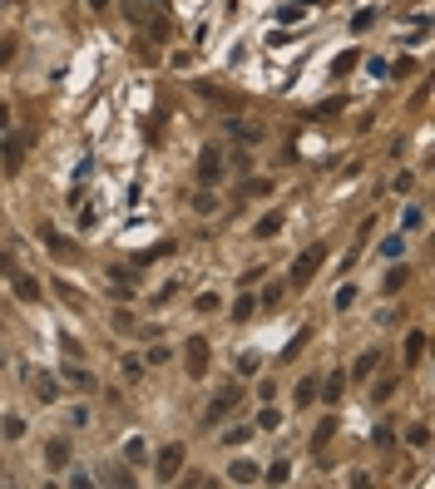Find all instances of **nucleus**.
Returning <instances> with one entry per match:
<instances>
[{"mask_svg": "<svg viewBox=\"0 0 435 489\" xmlns=\"http://www.w3.org/2000/svg\"><path fill=\"white\" fill-rule=\"evenodd\" d=\"M40 242H45L54 257H60V262H75V257H79V242H70L60 228H49V223H40Z\"/></svg>", "mask_w": 435, "mask_h": 489, "instance_id": "nucleus-7", "label": "nucleus"}, {"mask_svg": "<svg viewBox=\"0 0 435 489\" xmlns=\"http://www.w3.org/2000/svg\"><path fill=\"white\" fill-rule=\"evenodd\" d=\"M60 380H65V386H75V391H84V396H89V391H99V380H94V375H89L75 356H70V366L60 371Z\"/></svg>", "mask_w": 435, "mask_h": 489, "instance_id": "nucleus-10", "label": "nucleus"}, {"mask_svg": "<svg viewBox=\"0 0 435 489\" xmlns=\"http://www.w3.org/2000/svg\"><path fill=\"white\" fill-rule=\"evenodd\" d=\"M292 401H297V405H312V401H316V380H312V375L297 386V396H292Z\"/></svg>", "mask_w": 435, "mask_h": 489, "instance_id": "nucleus-31", "label": "nucleus"}, {"mask_svg": "<svg viewBox=\"0 0 435 489\" xmlns=\"http://www.w3.org/2000/svg\"><path fill=\"white\" fill-rule=\"evenodd\" d=\"M257 371H262V361H257L252 351H247V356H238V375H243V380H252Z\"/></svg>", "mask_w": 435, "mask_h": 489, "instance_id": "nucleus-29", "label": "nucleus"}, {"mask_svg": "<svg viewBox=\"0 0 435 489\" xmlns=\"http://www.w3.org/2000/svg\"><path fill=\"white\" fill-rule=\"evenodd\" d=\"M252 435H257L252 425H233V430H223V445H247Z\"/></svg>", "mask_w": 435, "mask_h": 489, "instance_id": "nucleus-25", "label": "nucleus"}, {"mask_svg": "<svg viewBox=\"0 0 435 489\" xmlns=\"http://www.w3.org/2000/svg\"><path fill=\"white\" fill-rule=\"evenodd\" d=\"M10 60H15V40L6 35V40H0V65H10Z\"/></svg>", "mask_w": 435, "mask_h": 489, "instance_id": "nucleus-42", "label": "nucleus"}, {"mask_svg": "<svg viewBox=\"0 0 435 489\" xmlns=\"http://www.w3.org/2000/svg\"><path fill=\"white\" fill-rule=\"evenodd\" d=\"M425 346H430V336L425 332H411L406 336V366H420L425 361Z\"/></svg>", "mask_w": 435, "mask_h": 489, "instance_id": "nucleus-15", "label": "nucleus"}, {"mask_svg": "<svg viewBox=\"0 0 435 489\" xmlns=\"http://www.w3.org/2000/svg\"><path fill=\"white\" fill-rule=\"evenodd\" d=\"M277 297H282V287H267V292L257 297V306H277Z\"/></svg>", "mask_w": 435, "mask_h": 489, "instance_id": "nucleus-45", "label": "nucleus"}, {"mask_svg": "<svg viewBox=\"0 0 435 489\" xmlns=\"http://www.w3.org/2000/svg\"><path fill=\"white\" fill-rule=\"evenodd\" d=\"M396 396V375H386V380H376V391H371V401H391Z\"/></svg>", "mask_w": 435, "mask_h": 489, "instance_id": "nucleus-32", "label": "nucleus"}, {"mask_svg": "<svg viewBox=\"0 0 435 489\" xmlns=\"http://www.w3.org/2000/svg\"><path fill=\"white\" fill-rule=\"evenodd\" d=\"M351 302H356V287H351V282H346V287H337V311H346Z\"/></svg>", "mask_w": 435, "mask_h": 489, "instance_id": "nucleus-38", "label": "nucleus"}, {"mask_svg": "<svg viewBox=\"0 0 435 489\" xmlns=\"http://www.w3.org/2000/svg\"><path fill=\"white\" fill-rule=\"evenodd\" d=\"M109 326H114V332H124V336H134V332H139V321H134L129 311H109Z\"/></svg>", "mask_w": 435, "mask_h": 489, "instance_id": "nucleus-22", "label": "nucleus"}, {"mask_svg": "<svg viewBox=\"0 0 435 489\" xmlns=\"http://www.w3.org/2000/svg\"><path fill=\"white\" fill-rule=\"evenodd\" d=\"M25 380H30V396L40 401V405H54L65 391H60V375L54 371H25Z\"/></svg>", "mask_w": 435, "mask_h": 489, "instance_id": "nucleus-4", "label": "nucleus"}, {"mask_svg": "<svg viewBox=\"0 0 435 489\" xmlns=\"http://www.w3.org/2000/svg\"><path fill=\"white\" fill-rule=\"evenodd\" d=\"M193 208H198V212H218V198L203 188V193H193Z\"/></svg>", "mask_w": 435, "mask_h": 489, "instance_id": "nucleus-34", "label": "nucleus"}, {"mask_svg": "<svg viewBox=\"0 0 435 489\" xmlns=\"http://www.w3.org/2000/svg\"><path fill=\"white\" fill-rule=\"evenodd\" d=\"M406 445H411V450H425V445H430V425H411V430H406Z\"/></svg>", "mask_w": 435, "mask_h": 489, "instance_id": "nucleus-26", "label": "nucleus"}, {"mask_svg": "<svg viewBox=\"0 0 435 489\" xmlns=\"http://www.w3.org/2000/svg\"><path fill=\"white\" fill-rule=\"evenodd\" d=\"M420 223H425V212H420V208H406V212H401V228H406V233H415Z\"/></svg>", "mask_w": 435, "mask_h": 489, "instance_id": "nucleus-33", "label": "nucleus"}, {"mask_svg": "<svg viewBox=\"0 0 435 489\" xmlns=\"http://www.w3.org/2000/svg\"><path fill=\"white\" fill-rule=\"evenodd\" d=\"M411 183H415L411 173H396V183H391V193H411Z\"/></svg>", "mask_w": 435, "mask_h": 489, "instance_id": "nucleus-48", "label": "nucleus"}, {"mask_svg": "<svg viewBox=\"0 0 435 489\" xmlns=\"http://www.w3.org/2000/svg\"><path fill=\"white\" fill-rule=\"evenodd\" d=\"M228 129H233L238 139H247V143H257V139H262V124H247V119H228Z\"/></svg>", "mask_w": 435, "mask_h": 489, "instance_id": "nucleus-20", "label": "nucleus"}, {"mask_svg": "<svg viewBox=\"0 0 435 489\" xmlns=\"http://www.w3.org/2000/svg\"><path fill=\"white\" fill-rule=\"evenodd\" d=\"M218 306H223V302H218V292H203L198 297V311H218Z\"/></svg>", "mask_w": 435, "mask_h": 489, "instance_id": "nucleus-43", "label": "nucleus"}, {"mask_svg": "<svg viewBox=\"0 0 435 489\" xmlns=\"http://www.w3.org/2000/svg\"><path fill=\"white\" fill-rule=\"evenodd\" d=\"M282 223H287V212H282V208H272V212H262V217H257L252 238H277V233H282Z\"/></svg>", "mask_w": 435, "mask_h": 489, "instance_id": "nucleus-13", "label": "nucleus"}, {"mask_svg": "<svg viewBox=\"0 0 435 489\" xmlns=\"http://www.w3.org/2000/svg\"><path fill=\"white\" fill-rule=\"evenodd\" d=\"M272 425H277V410H272V405H267V410L257 415V430H272Z\"/></svg>", "mask_w": 435, "mask_h": 489, "instance_id": "nucleus-46", "label": "nucleus"}, {"mask_svg": "<svg viewBox=\"0 0 435 489\" xmlns=\"http://www.w3.org/2000/svg\"><path fill=\"white\" fill-rule=\"evenodd\" d=\"M169 361H174L169 346H148V356H144V366H169Z\"/></svg>", "mask_w": 435, "mask_h": 489, "instance_id": "nucleus-30", "label": "nucleus"}, {"mask_svg": "<svg viewBox=\"0 0 435 489\" xmlns=\"http://www.w3.org/2000/svg\"><path fill=\"white\" fill-rule=\"evenodd\" d=\"M302 341H307V332H297V336H292V341H287V351H282V361H292V356H297V351H302Z\"/></svg>", "mask_w": 435, "mask_h": 489, "instance_id": "nucleus-44", "label": "nucleus"}, {"mask_svg": "<svg viewBox=\"0 0 435 489\" xmlns=\"http://www.w3.org/2000/svg\"><path fill=\"white\" fill-rule=\"evenodd\" d=\"M346 396V371H332V375H326V391H321V401L326 405H337Z\"/></svg>", "mask_w": 435, "mask_h": 489, "instance_id": "nucleus-16", "label": "nucleus"}, {"mask_svg": "<svg viewBox=\"0 0 435 489\" xmlns=\"http://www.w3.org/2000/svg\"><path fill=\"white\" fill-rule=\"evenodd\" d=\"M183 460H188V445L183 440H169L158 450V460H153V469H158V479H178V469H183Z\"/></svg>", "mask_w": 435, "mask_h": 489, "instance_id": "nucleus-5", "label": "nucleus"}, {"mask_svg": "<svg viewBox=\"0 0 435 489\" xmlns=\"http://www.w3.org/2000/svg\"><path fill=\"white\" fill-rule=\"evenodd\" d=\"M228 316H233V321H247V316H257V297H247V292H243V297L228 306Z\"/></svg>", "mask_w": 435, "mask_h": 489, "instance_id": "nucleus-18", "label": "nucleus"}, {"mask_svg": "<svg viewBox=\"0 0 435 489\" xmlns=\"http://www.w3.org/2000/svg\"><path fill=\"white\" fill-rule=\"evenodd\" d=\"M124 460H129V465H144V460H148V450H144V440H139V435L124 445Z\"/></svg>", "mask_w": 435, "mask_h": 489, "instance_id": "nucleus-28", "label": "nucleus"}, {"mask_svg": "<svg viewBox=\"0 0 435 489\" xmlns=\"http://www.w3.org/2000/svg\"><path fill=\"white\" fill-rule=\"evenodd\" d=\"M332 435H337V420H321V430L312 435V450L321 455V445H326V440H332Z\"/></svg>", "mask_w": 435, "mask_h": 489, "instance_id": "nucleus-27", "label": "nucleus"}, {"mask_svg": "<svg viewBox=\"0 0 435 489\" xmlns=\"http://www.w3.org/2000/svg\"><path fill=\"white\" fill-rule=\"evenodd\" d=\"M297 6H307V10H312V6H332V0H297Z\"/></svg>", "mask_w": 435, "mask_h": 489, "instance_id": "nucleus-50", "label": "nucleus"}, {"mask_svg": "<svg viewBox=\"0 0 435 489\" xmlns=\"http://www.w3.org/2000/svg\"><path fill=\"white\" fill-rule=\"evenodd\" d=\"M70 455H75L70 435H49L45 440V469H70Z\"/></svg>", "mask_w": 435, "mask_h": 489, "instance_id": "nucleus-8", "label": "nucleus"}, {"mask_svg": "<svg viewBox=\"0 0 435 489\" xmlns=\"http://www.w3.org/2000/svg\"><path fill=\"white\" fill-rule=\"evenodd\" d=\"M0 435H6V440H25V420L20 415H6V420H0Z\"/></svg>", "mask_w": 435, "mask_h": 489, "instance_id": "nucleus-23", "label": "nucleus"}, {"mask_svg": "<svg viewBox=\"0 0 435 489\" xmlns=\"http://www.w3.org/2000/svg\"><path fill=\"white\" fill-rule=\"evenodd\" d=\"M381 361H386V356H381V351H361V356L351 361L346 380H356V386H361V380H371V375H376V366H381Z\"/></svg>", "mask_w": 435, "mask_h": 489, "instance_id": "nucleus-12", "label": "nucleus"}, {"mask_svg": "<svg viewBox=\"0 0 435 489\" xmlns=\"http://www.w3.org/2000/svg\"><path fill=\"white\" fill-rule=\"evenodd\" d=\"M262 479H267V484H287V479H292V465H287V460H272V465L262 469Z\"/></svg>", "mask_w": 435, "mask_h": 489, "instance_id": "nucleus-19", "label": "nucleus"}, {"mask_svg": "<svg viewBox=\"0 0 435 489\" xmlns=\"http://www.w3.org/2000/svg\"><path fill=\"white\" fill-rule=\"evenodd\" d=\"M406 277H411V272H406V267H396V272H386V292H401V287H406Z\"/></svg>", "mask_w": 435, "mask_h": 489, "instance_id": "nucleus-35", "label": "nucleus"}, {"mask_svg": "<svg viewBox=\"0 0 435 489\" xmlns=\"http://www.w3.org/2000/svg\"><path fill=\"white\" fill-rule=\"evenodd\" d=\"M89 6H94V10H109V0H89Z\"/></svg>", "mask_w": 435, "mask_h": 489, "instance_id": "nucleus-51", "label": "nucleus"}, {"mask_svg": "<svg viewBox=\"0 0 435 489\" xmlns=\"http://www.w3.org/2000/svg\"><path fill=\"white\" fill-rule=\"evenodd\" d=\"M376 445H381V450H391V445H396V435H391V425H376Z\"/></svg>", "mask_w": 435, "mask_h": 489, "instance_id": "nucleus-39", "label": "nucleus"}, {"mask_svg": "<svg viewBox=\"0 0 435 489\" xmlns=\"http://www.w3.org/2000/svg\"><path fill=\"white\" fill-rule=\"evenodd\" d=\"M20 158H25V143H20V139H6V143H0V163H6V173H20Z\"/></svg>", "mask_w": 435, "mask_h": 489, "instance_id": "nucleus-14", "label": "nucleus"}, {"mask_svg": "<svg viewBox=\"0 0 435 489\" xmlns=\"http://www.w3.org/2000/svg\"><path fill=\"white\" fill-rule=\"evenodd\" d=\"M238 401H243V386H223V391H218V396L208 401V410H203V425L213 430L223 415H233V410H238Z\"/></svg>", "mask_w": 435, "mask_h": 489, "instance_id": "nucleus-3", "label": "nucleus"}, {"mask_svg": "<svg viewBox=\"0 0 435 489\" xmlns=\"http://www.w3.org/2000/svg\"><path fill=\"white\" fill-rule=\"evenodd\" d=\"M326 262V242H312V247H302L297 252V262H292V287H307L312 277H316V267Z\"/></svg>", "mask_w": 435, "mask_h": 489, "instance_id": "nucleus-1", "label": "nucleus"}, {"mask_svg": "<svg viewBox=\"0 0 435 489\" xmlns=\"http://www.w3.org/2000/svg\"><path fill=\"white\" fill-rule=\"evenodd\" d=\"M302 10H307V6H282V10H277V25H292V20H302Z\"/></svg>", "mask_w": 435, "mask_h": 489, "instance_id": "nucleus-37", "label": "nucleus"}, {"mask_svg": "<svg viewBox=\"0 0 435 489\" xmlns=\"http://www.w3.org/2000/svg\"><path fill=\"white\" fill-rule=\"evenodd\" d=\"M371 20H376V15H371V10H361V15H356V20H351V30H356V35H361V30H371Z\"/></svg>", "mask_w": 435, "mask_h": 489, "instance_id": "nucleus-47", "label": "nucleus"}, {"mask_svg": "<svg viewBox=\"0 0 435 489\" xmlns=\"http://www.w3.org/2000/svg\"><path fill=\"white\" fill-rule=\"evenodd\" d=\"M356 65H361V54H356V49H342L337 60H332V75H351Z\"/></svg>", "mask_w": 435, "mask_h": 489, "instance_id": "nucleus-21", "label": "nucleus"}, {"mask_svg": "<svg viewBox=\"0 0 435 489\" xmlns=\"http://www.w3.org/2000/svg\"><path fill=\"white\" fill-rule=\"evenodd\" d=\"M124 375H129V380H139V375H144V361H134V356H129V361H124Z\"/></svg>", "mask_w": 435, "mask_h": 489, "instance_id": "nucleus-49", "label": "nucleus"}, {"mask_svg": "<svg viewBox=\"0 0 435 489\" xmlns=\"http://www.w3.org/2000/svg\"><path fill=\"white\" fill-rule=\"evenodd\" d=\"M243 198H272V178H247L243 183Z\"/></svg>", "mask_w": 435, "mask_h": 489, "instance_id": "nucleus-24", "label": "nucleus"}, {"mask_svg": "<svg viewBox=\"0 0 435 489\" xmlns=\"http://www.w3.org/2000/svg\"><path fill=\"white\" fill-rule=\"evenodd\" d=\"M6 277H10V292L25 302V306H35L40 297H45V287H40V277H35V272H25V267H10L6 272Z\"/></svg>", "mask_w": 435, "mask_h": 489, "instance_id": "nucleus-6", "label": "nucleus"}, {"mask_svg": "<svg viewBox=\"0 0 435 489\" xmlns=\"http://www.w3.org/2000/svg\"><path fill=\"white\" fill-rule=\"evenodd\" d=\"M79 425H89V410L84 405H70V430H79Z\"/></svg>", "mask_w": 435, "mask_h": 489, "instance_id": "nucleus-40", "label": "nucleus"}, {"mask_svg": "<svg viewBox=\"0 0 435 489\" xmlns=\"http://www.w3.org/2000/svg\"><path fill=\"white\" fill-rule=\"evenodd\" d=\"M208 361H213V346H208V336H188V341H183V371H188L193 380H203Z\"/></svg>", "mask_w": 435, "mask_h": 489, "instance_id": "nucleus-2", "label": "nucleus"}, {"mask_svg": "<svg viewBox=\"0 0 435 489\" xmlns=\"http://www.w3.org/2000/svg\"><path fill=\"white\" fill-rule=\"evenodd\" d=\"M223 169H228V163H223V148H203V153H198V178H203L208 188L223 178Z\"/></svg>", "mask_w": 435, "mask_h": 489, "instance_id": "nucleus-9", "label": "nucleus"}, {"mask_svg": "<svg viewBox=\"0 0 435 489\" xmlns=\"http://www.w3.org/2000/svg\"><path fill=\"white\" fill-rule=\"evenodd\" d=\"M257 479H262V465H257V460L238 455V460L228 465V484H257Z\"/></svg>", "mask_w": 435, "mask_h": 489, "instance_id": "nucleus-11", "label": "nucleus"}, {"mask_svg": "<svg viewBox=\"0 0 435 489\" xmlns=\"http://www.w3.org/2000/svg\"><path fill=\"white\" fill-rule=\"evenodd\" d=\"M10 124H15V114H10V104L0 99V134H10Z\"/></svg>", "mask_w": 435, "mask_h": 489, "instance_id": "nucleus-41", "label": "nucleus"}, {"mask_svg": "<svg viewBox=\"0 0 435 489\" xmlns=\"http://www.w3.org/2000/svg\"><path fill=\"white\" fill-rule=\"evenodd\" d=\"M54 292L65 297V306H75V311H84V292L75 287V282H65V277H54Z\"/></svg>", "mask_w": 435, "mask_h": 489, "instance_id": "nucleus-17", "label": "nucleus"}, {"mask_svg": "<svg viewBox=\"0 0 435 489\" xmlns=\"http://www.w3.org/2000/svg\"><path fill=\"white\" fill-rule=\"evenodd\" d=\"M406 252V238H386V242H381V257H401Z\"/></svg>", "mask_w": 435, "mask_h": 489, "instance_id": "nucleus-36", "label": "nucleus"}]
</instances>
